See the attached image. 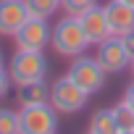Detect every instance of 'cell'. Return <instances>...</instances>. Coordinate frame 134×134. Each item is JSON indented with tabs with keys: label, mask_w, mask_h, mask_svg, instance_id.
<instances>
[{
	"label": "cell",
	"mask_w": 134,
	"mask_h": 134,
	"mask_svg": "<svg viewBox=\"0 0 134 134\" xmlns=\"http://www.w3.org/2000/svg\"><path fill=\"white\" fill-rule=\"evenodd\" d=\"M11 74H8V69H3L0 71V97H5L8 95V90H11Z\"/></svg>",
	"instance_id": "cell-17"
},
{
	"label": "cell",
	"mask_w": 134,
	"mask_h": 134,
	"mask_svg": "<svg viewBox=\"0 0 134 134\" xmlns=\"http://www.w3.org/2000/svg\"><path fill=\"white\" fill-rule=\"evenodd\" d=\"M11 82L19 84H29V82H45L47 76V58L42 50H16L11 55V63L5 66Z\"/></svg>",
	"instance_id": "cell-1"
},
{
	"label": "cell",
	"mask_w": 134,
	"mask_h": 134,
	"mask_svg": "<svg viewBox=\"0 0 134 134\" xmlns=\"http://www.w3.org/2000/svg\"><path fill=\"white\" fill-rule=\"evenodd\" d=\"M95 58H97V63L105 69V74H118V71L129 69V63H131V58H129V53L124 47V40L121 37H113V34L105 42L97 45Z\"/></svg>",
	"instance_id": "cell-7"
},
{
	"label": "cell",
	"mask_w": 134,
	"mask_h": 134,
	"mask_svg": "<svg viewBox=\"0 0 134 134\" xmlns=\"http://www.w3.org/2000/svg\"><path fill=\"white\" fill-rule=\"evenodd\" d=\"M16 47L21 50H45L53 42V29L47 24V19H34L29 16V21L16 32Z\"/></svg>",
	"instance_id": "cell-6"
},
{
	"label": "cell",
	"mask_w": 134,
	"mask_h": 134,
	"mask_svg": "<svg viewBox=\"0 0 134 134\" xmlns=\"http://www.w3.org/2000/svg\"><path fill=\"white\" fill-rule=\"evenodd\" d=\"M124 3H129V5H131V8H134V0H124Z\"/></svg>",
	"instance_id": "cell-21"
},
{
	"label": "cell",
	"mask_w": 134,
	"mask_h": 134,
	"mask_svg": "<svg viewBox=\"0 0 134 134\" xmlns=\"http://www.w3.org/2000/svg\"><path fill=\"white\" fill-rule=\"evenodd\" d=\"M110 110H113L116 124H118L121 131H134V108H131V105H126V103L121 100V103H116Z\"/></svg>",
	"instance_id": "cell-14"
},
{
	"label": "cell",
	"mask_w": 134,
	"mask_h": 134,
	"mask_svg": "<svg viewBox=\"0 0 134 134\" xmlns=\"http://www.w3.org/2000/svg\"><path fill=\"white\" fill-rule=\"evenodd\" d=\"M87 134H90V131H87Z\"/></svg>",
	"instance_id": "cell-24"
},
{
	"label": "cell",
	"mask_w": 134,
	"mask_h": 134,
	"mask_svg": "<svg viewBox=\"0 0 134 134\" xmlns=\"http://www.w3.org/2000/svg\"><path fill=\"white\" fill-rule=\"evenodd\" d=\"M103 8H105L113 37H124V34L134 32V8L129 3H124V0H108Z\"/></svg>",
	"instance_id": "cell-9"
},
{
	"label": "cell",
	"mask_w": 134,
	"mask_h": 134,
	"mask_svg": "<svg viewBox=\"0 0 134 134\" xmlns=\"http://www.w3.org/2000/svg\"><path fill=\"white\" fill-rule=\"evenodd\" d=\"M129 69H131V74H134V60H131V63H129Z\"/></svg>",
	"instance_id": "cell-22"
},
{
	"label": "cell",
	"mask_w": 134,
	"mask_h": 134,
	"mask_svg": "<svg viewBox=\"0 0 134 134\" xmlns=\"http://www.w3.org/2000/svg\"><path fill=\"white\" fill-rule=\"evenodd\" d=\"M66 76H69L76 87H82L87 95H95L105 87V69L97 63V58H90V55H76L71 58V66L69 71H66Z\"/></svg>",
	"instance_id": "cell-3"
},
{
	"label": "cell",
	"mask_w": 134,
	"mask_h": 134,
	"mask_svg": "<svg viewBox=\"0 0 134 134\" xmlns=\"http://www.w3.org/2000/svg\"><path fill=\"white\" fill-rule=\"evenodd\" d=\"M53 47L58 55L63 58H76L84 55V50L90 47V40L79 24V19L74 16H63L55 26H53Z\"/></svg>",
	"instance_id": "cell-2"
},
{
	"label": "cell",
	"mask_w": 134,
	"mask_h": 134,
	"mask_svg": "<svg viewBox=\"0 0 134 134\" xmlns=\"http://www.w3.org/2000/svg\"><path fill=\"white\" fill-rule=\"evenodd\" d=\"M121 40H124V47H126V53H129V58L134 60V32H129V34H124Z\"/></svg>",
	"instance_id": "cell-18"
},
{
	"label": "cell",
	"mask_w": 134,
	"mask_h": 134,
	"mask_svg": "<svg viewBox=\"0 0 134 134\" xmlns=\"http://www.w3.org/2000/svg\"><path fill=\"white\" fill-rule=\"evenodd\" d=\"M0 134H21L19 110H13V108H0Z\"/></svg>",
	"instance_id": "cell-15"
},
{
	"label": "cell",
	"mask_w": 134,
	"mask_h": 134,
	"mask_svg": "<svg viewBox=\"0 0 134 134\" xmlns=\"http://www.w3.org/2000/svg\"><path fill=\"white\" fill-rule=\"evenodd\" d=\"M29 16L34 19H53V13H58L60 0H24Z\"/></svg>",
	"instance_id": "cell-13"
},
{
	"label": "cell",
	"mask_w": 134,
	"mask_h": 134,
	"mask_svg": "<svg viewBox=\"0 0 134 134\" xmlns=\"http://www.w3.org/2000/svg\"><path fill=\"white\" fill-rule=\"evenodd\" d=\"M92 5H97V0H60V11L66 16H74V19L84 16Z\"/></svg>",
	"instance_id": "cell-16"
},
{
	"label": "cell",
	"mask_w": 134,
	"mask_h": 134,
	"mask_svg": "<svg viewBox=\"0 0 134 134\" xmlns=\"http://www.w3.org/2000/svg\"><path fill=\"white\" fill-rule=\"evenodd\" d=\"M121 134H134V131H121Z\"/></svg>",
	"instance_id": "cell-23"
},
{
	"label": "cell",
	"mask_w": 134,
	"mask_h": 134,
	"mask_svg": "<svg viewBox=\"0 0 134 134\" xmlns=\"http://www.w3.org/2000/svg\"><path fill=\"white\" fill-rule=\"evenodd\" d=\"M79 24H82L90 45H100L110 37V24H108V16H105L103 5H92L84 16H79Z\"/></svg>",
	"instance_id": "cell-10"
},
{
	"label": "cell",
	"mask_w": 134,
	"mask_h": 134,
	"mask_svg": "<svg viewBox=\"0 0 134 134\" xmlns=\"http://www.w3.org/2000/svg\"><path fill=\"white\" fill-rule=\"evenodd\" d=\"M16 103H19V108H24V105H42V103H50V84H45V82L19 84V87H16Z\"/></svg>",
	"instance_id": "cell-11"
},
{
	"label": "cell",
	"mask_w": 134,
	"mask_h": 134,
	"mask_svg": "<svg viewBox=\"0 0 134 134\" xmlns=\"http://www.w3.org/2000/svg\"><path fill=\"white\" fill-rule=\"evenodd\" d=\"M21 134H55L58 129V110L50 103L42 105H24L19 110Z\"/></svg>",
	"instance_id": "cell-4"
},
{
	"label": "cell",
	"mask_w": 134,
	"mask_h": 134,
	"mask_svg": "<svg viewBox=\"0 0 134 134\" xmlns=\"http://www.w3.org/2000/svg\"><path fill=\"white\" fill-rule=\"evenodd\" d=\"M87 92L82 87H76L69 76H60L50 84V105L58 113H79L87 105Z\"/></svg>",
	"instance_id": "cell-5"
},
{
	"label": "cell",
	"mask_w": 134,
	"mask_h": 134,
	"mask_svg": "<svg viewBox=\"0 0 134 134\" xmlns=\"http://www.w3.org/2000/svg\"><path fill=\"white\" fill-rule=\"evenodd\" d=\"M29 21V11L24 0H0V34L16 37V32Z\"/></svg>",
	"instance_id": "cell-8"
},
{
	"label": "cell",
	"mask_w": 134,
	"mask_h": 134,
	"mask_svg": "<svg viewBox=\"0 0 134 134\" xmlns=\"http://www.w3.org/2000/svg\"><path fill=\"white\" fill-rule=\"evenodd\" d=\"M121 100H124L126 105H131V108H134V82L126 87V92H124V97H121Z\"/></svg>",
	"instance_id": "cell-19"
},
{
	"label": "cell",
	"mask_w": 134,
	"mask_h": 134,
	"mask_svg": "<svg viewBox=\"0 0 134 134\" xmlns=\"http://www.w3.org/2000/svg\"><path fill=\"white\" fill-rule=\"evenodd\" d=\"M90 134H121L118 124H116V116L113 110H97L92 118H90Z\"/></svg>",
	"instance_id": "cell-12"
},
{
	"label": "cell",
	"mask_w": 134,
	"mask_h": 134,
	"mask_svg": "<svg viewBox=\"0 0 134 134\" xmlns=\"http://www.w3.org/2000/svg\"><path fill=\"white\" fill-rule=\"evenodd\" d=\"M5 66H8V60H5V53H3V50H0V71H3V69H5Z\"/></svg>",
	"instance_id": "cell-20"
}]
</instances>
